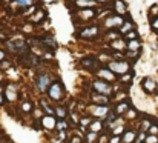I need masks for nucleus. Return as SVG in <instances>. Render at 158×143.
Segmentation results:
<instances>
[{
    "instance_id": "nucleus-1",
    "label": "nucleus",
    "mask_w": 158,
    "mask_h": 143,
    "mask_svg": "<svg viewBox=\"0 0 158 143\" xmlns=\"http://www.w3.org/2000/svg\"><path fill=\"white\" fill-rule=\"evenodd\" d=\"M92 88L97 91V94H101V96H109V94L112 92V88L109 86L107 83H105V82H94V85H92Z\"/></svg>"
},
{
    "instance_id": "nucleus-2",
    "label": "nucleus",
    "mask_w": 158,
    "mask_h": 143,
    "mask_svg": "<svg viewBox=\"0 0 158 143\" xmlns=\"http://www.w3.org/2000/svg\"><path fill=\"white\" fill-rule=\"evenodd\" d=\"M48 92L54 100H58V99H61V96H63V86L60 83H54L52 86L48 89Z\"/></svg>"
},
{
    "instance_id": "nucleus-3",
    "label": "nucleus",
    "mask_w": 158,
    "mask_h": 143,
    "mask_svg": "<svg viewBox=\"0 0 158 143\" xmlns=\"http://www.w3.org/2000/svg\"><path fill=\"white\" fill-rule=\"evenodd\" d=\"M42 125H43V128H46V129H52V128H55V119H54V115H46V117H43L42 119Z\"/></svg>"
},
{
    "instance_id": "nucleus-4",
    "label": "nucleus",
    "mask_w": 158,
    "mask_h": 143,
    "mask_svg": "<svg viewBox=\"0 0 158 143\" xmlns=\"http://www.w3.org/2000/svg\"><path fill=\"white\" fill-rule=\"evenodd\" d=\"M37 86L40 91H46L48 86H49V77L48 75H40L37 79Z\"/></svg>"
},
{
    "instance_id": "nucleus-5",
    "label": "nucleus",
    "mask_w": 158,
    "mask_h": 143,
    "mask_svg": "<svg viewBox=\"0 0 158 143\" xmlns=\"http://www.w3.org/2000/svg\"><path fill=\"white\" fill-rule=\"evenodd\" d=\"M109 68L112 71H117V73H126V71L129 69V66L126 63H118V62H114V63L109 65Z\"/></svg>"
},
{
    "instance_id": "nucleus-6",
    "label": "nucleus",
    "mask_w": 158,
    "mask_h": 143,
    "mask_svg": "<svg viewBox=\"0 0 158 143\" xmlns=\"http://www.w3.org/2000/svg\"><path fill=\"white\" fill-rule=\"evenodd\" d=\"M97 33H98L97 26H89V28L83 29L82 33H80V37H91V35H95Z\"/></svg>"
},
{
    "instance_id": "nucleus-7",
    "label": "nucleus",
    "mask_w": 158,
    "mask_h": 143,
    "mask_svg": "<svg viewBox=\"0 0 158 143\" xmlns=\"http://www.w3.org/2000/svg\"><path fill=\"white\" fill-rule=\"evenodd\" d=\"M143 88L146 89L147 92H152L153 89L157 88V85H155V82H153L152 79H144L143 80Z\"/></svg>"
},
{
    "instance_id": "nucleus-8",
    "label": "nucleus",
    "mask_w": 158,
    "mask_h": 143,
    "mask_svg": "<svg viewBox=\"0 0 158 143\" xmlns=\"http://www.w3.org/2000/svg\"><path fill=\"white\" fill-rule=\"evenodd\" d=\"M92 100L95 102V103L101 105V106H105L107 102H109V99H107L106 96H101V94H94V96H92Z\"/></svg>"
},
{
    "instance_id": "nucleus-9",
    "label": "nucleus",
    "mask_w": 158,
    "mask_h": 143,
    "mask_svg": "<svg viewBox=\"0 0 158 143\" xmlns=\"http://www.w3.org/2000/svg\"><path fill=\"white\" fill-rule=\"evenodd\" d=\"M98 77H101V79H105V80H114V74H112V71H107V69H100L98 71Z\"/></svg>"
},
{
    "instance_id": "nucleus-10",
    "label": "nucleus",
    "mask_w": 158,
    "mask_h": 143,
    "mask_svg": "<svg viewBox=\"0 0 158 143\" xmlns=\"http://www.w3.org/2000/svg\"><path fill=\"white\" fill-rule=\"evenodd\" d=\"M75 5L77 6H80V8H91V6H94L95 5V2L94 0H75Z\"/></svg>"
},
{
    "instance_id": "nucleus-11",
    "label": "nucleus",
    "mask_w": 158,
    "mask_h": 143,
    "mask_svg": "<svg viewBox=\"0 0 158 143\" xmlns=\"http://www.w3.org/2000/svg\"><path fill=\"white\" fill-rule=\"evenodd\" d=\"M92 113H94L95 117H105V115L107 114V108L106 106H98V108H95L92 111Z\"/></svg>"
},
{
    "instance_id": "nucleus-12",
    "label": "nucleus",
    "mask_w": 158,
    "mask_h": 143,
    "mask_svg": "<svg viewBox=\"0 0 158 143\" xmlns=\"http://www.w3.org/2000/svg\"><path fill=\"white\" fill-rule=\"evenodd\" d=\"M135 138H137V134L132 132V131H128V132L123 136V142H124V143H132Z\"/></svg>"
},
{
    "instance_id": "nucleus-13",
    "label": "nucleus",
    "mask_w": 158,
    "mask_h": 143,
    "mask_svg": "<svg viewBox=\"0 0 158 143\" xmlns=\"http://www.w3.org/2000/svg\"><path fill=\"white\" fill-rule=\"evenodd\" d=\"M89 129H91V132H98L101 131V122L100 120H97V122H91V125H89Z\"/></svg>"
},
{
    "instance_id": "nucleus-14",
    "label": "nucleus",
    "mask_w": 158,
    "mask_h": 143,
    "mask_svg": "<svg viewBox=\"0 0 158 143\" xmlns=\"http://www.w3.org/2000/svg\"><path fill=\"white\" fill-rule=\"evenodd\" d=\"M54 114H55V115H57L58 119H65L68 113H66V109L63 108V106H58V108H57L55 111H54Z\"/></svg>"
},
{
    "instance_id": "nucleus-15",
    "label": "nucleus",
    "mask_w": 158,
    "mask_h": 143,
    "mask_svg": "<svg viewBox=\"0 0 158 143\" xmlns=\"http://www.w3.org/2000/svg\"><path fill=\"white\" fill-rule=\"evenodd\" d=\"M121 22H123L121 17H115V19H112V20H106V25L111 28V26H114V25H120Z\"/></svg>"
},
{
    "instance_id": "nucleus-16",
    "label": "nucleus",
    "mask_w": 158,
    "mask_h": 143,
    "mask_svg": "<svg viewBox=\"0 0 158 143\" xmlns=\"http://www.w3.org/2000/svg\"><path fill=\"white\" fill-rule=\"evenodd\" d=\"M43 45H45V46L48 45V46H51V48H55V46H57V43L54 42L52 37H45V39H43Z\"/></svg>"
},
{
    "instance_id": "nucleus-17",
    "label": "nucleus",
    "mask_w": 158,
    "mask_h": 143,
    "mask_svg": "<svg viewBox=\"0 0 158 143\" xmlns=\"http://www.w3.org/2000/svg\"><path fill=\"white\" fill-rule=\"evenodd\" d=\"M126 109H128V103H124V102H123V103H120V105L115 108V114H123Z\"/></svg>"
},
{
    "instance_id": "nucleus-18",
    "label": "nucleus",
    "mask_w": 158,
    "mask_h": 143,
    "mask_svg": "<svg viewBox=\"0 0 158 143\" xmlns=\"http://www.w3.org/2000/svg\"><path fill=\"white\" fill-rule=\"evenodd\" d=\"M86 140H88V143L97 142V134H95V132H89L88 136H86Z\"/></svg>"
},
{
    "instance_id": "nucleus-19",
    "label": "nucleus",
    "mask_w": 158,
    "mask_h": 143,
    "mask_svg": "<svg viewBox=\"0 0 158 143\" xmlns=\"http://www.w3.org/2000/svg\"><path fill=\"white\" fill-rule=\"evenodd\" d=\"M128 46H129V49H134V51H137V49H138V46H140V43L137 42V40H130Z\"/></svg>"
},
{
    "instance_id": "nucleus-20",
    "label": "nucleus",
    "mask_w": 158,
    "mask_h": 143,
    "mask_svg": "<svg viewBox=\"0 0 158 143\" xmlns=\"http://www.w3.org/2000/svg\"><path fill=\"white\" fill-rule=\"evenodd\" d=\"M144 143H158V136H147Z\"/></svg>"
},
{
    "instance_id": "nucleus-21",
    "label": "nucleus",
    "mask_w": 158,
    "mask_h": 143,
    "mask_svg": "<svg viewBox=\"0 0 158 143\" xmlns=\"http://www.w3.org/2000/svg\"><path fill=\"white\" fill-rule=\"evenodd\" d=\"M55 128L58 129V131H63V129H66V128H68V125H66V122H63V120H60V122H57Z\"/></svg>"
},
{
    "instance_id": "nucleus-22",
    "label": "nucleus",
    "mask_w": 158,
    "mask_h": 143,
    "mask_svg": "<svg viewBox=\"0 0 158 143\" xmlns=\"http://www.w3.org/2000/svg\"><path fill=\"white\" fill-rule=\"evenodd\" d=\"M112 46H114V48H120V49H121V48H124L126 45L121 42V40H114V42H112Z\"/></svg>"
},
{
    "instance_id": "nucleus-23",
    "label": "nucleus",
    "mask_w": 158,
    "mask_h": 143,
    "mask_svg": "<svg viewBox=\"0 0 158 143\" xmlns=\"http://www.w3.org/2000/svg\"><path fill=\"white\" fill-rule=\"evenodd\" d=\"M115 9L118 11V12H124L126 8H124V5H123L121 2H117V3H115Z\"/></svg>"
},
{
    "instance_id": "nucleus-24",
    "label": "nucleus",
    "mask_w": 158,
    "mask_h": 143,
    "mask_svg": "<svg viewBox=\"0 0 158 143\" xmlns=\"http://www.w3.org/2000/svg\"><path fill=\"white\" fill-rule=\"evenodd\" d=\"M149 132H151V136H158V126H155V125H151Z\"/></svg>"
},
{
    "instance_id": "nucleus-25",
    "label": "nucleus",
    "mask_w": 158,
    "mask_h": 143,
    "mask_svg": "<svg viewBox=\"0 0 158 143\" xmlns=\"http://www.w3.org/2000/svg\"><path fill=\"white\" fill-rule=\"evenodd\" d=\"M17 2H19L20 6H29L32 3V0H17Z\"/></svg>"
},
{
    "instance_id": "nucleus-26",
    "label": "nucleus",
    "mask_w": 158,
    "mask_h": 143,
    "mask_svg": "<svg viewBox=\"0 0 158 143\" xmlns=\"http://www.w3.org/2000/svg\"><path fill=\"white\" fill-rule=\"evenodd\" d=\"M82 65H83V66H92V65H94V60H91V59H83V60H82Z\"/></svg>"
},
{
    "instance_id": "nucleus-27",
    "label": "nucleus",
    "mask_w": 158,
    "mask_h": 143,
    "mask_svg": "<svg viewBox=\"0 0 158 143\" xmlns=\"http://www.w3.org/2000/svg\"><path fill=\"white\" fill-rule=\"evenodd\" d=\"M130 29H132V25H130L129 22H128V23H124L123 28H121V31H123V33H129Z\"/></svg>"
},
{
    "instance_id": "nucleus-28",
    "label": "nucleus",
    "mask_w": 158,
    "mask_h": 143,
    "mask_svg": "<svg viewBox=\"0 0 158 143\" xmlns=\"http://www.w3.org/2000/svg\"><path fill=\"white\" fill-rule=\"evenodd\" d=\"M143 131H149V128H151V122L149 120H143Z\"/></svg>"
},
{
    "instance_id": "nucleus-29",
    "label": "nucleus",
    "mask_w": 158,
    "mask_h": 143,
    "mask_svg": "<svg viewBox=\"0 0 158 143\" xmlns=\"http://www.w3.org/2000/svg\"><path fill=\"white\" fill-rule=\"evenodd\" d=\"M123 131H124L123 126H115V128H114V136H118V134H121Z\"/></svg>"
},
{
    "instance_id": "nucleus-30",
    "label": "nucleus",
    "mask_w": 158,
    "mask_h": 143,
    "mask_svg": "<svg viewBox=\"0 0 158 143\" xmlns=\"http://www.w3.org/2000/svg\"><path fill=\"white\" fill-rule=\"evenodd\" d=\"M42 19H43V12H42V11L37 12V14H35V17H32V20H34V22H40Z\"/></svg>"
},
{
    "instance_id": "nucleus-31",
    "label": "nucleus",
    "mask_w": 158,
    "mask_h": 143,
    "mask_svg": "<svg viewBox=\"0 0 158 143\" xmlns=\"http://www.w3.org/2000/svg\"><path fill=\"white\" fill-rule=\"evenodd\" d=\"M22 109H23V111H31V103H28V102H25V103L22 105Z\"/></svg>"
},
{
    "instance_id": "nucleus-32",
    "label": "nucleus",
    "mask_w": 158,
    "mask_h": 143,
    "mask_svg": "<svg viewBox=\"0 0 158 143\" xmlns=\"http://www.w3.org/2000/svg\"><path fill=\"white\" fill-rule=\"evenodd\" d=\"M82 16H84V19H89V17L94 16V12L92 11H84V12H82Z\"/></svg>"
},
{
    "instance_id": "nucleus-33",
    "label": "nucleus",
    "mask_w": 158,
    "mask_h": 143,
    "mask_svg": "<svg viewBox=\"0 0 158 143\" xmlns=\"http://www.w3.org/2000/svg\"><path fill=\"white\" fill-rule=\"evenodd\" d=\"M152 28H153V31H157V33H158V17L152 22Z\"/></svg>"
},
{
    "instance_id": "nucleus-34",
    "label": "nucleus",
    "mask_w": 158,
    "mask_h": 143,
    "mask_svg": "<svg viewBox=\"0 0 158 143\" xmlns=\"http://www.w3.org/2000/svg\"><path fill=\"white\" fill-rule=\"evenodd\" d=\"M137 37V33H135V31H129L128 33V39H135Z\"/></svg>"
},
{
    "instance_id": "nucleus-35",
    "label": "nucleus",
    "mask_w": 158,
    "mask_h": 143,
    "mask_svg": "<svg viewBox=\"0 0 158 143\" xmlns=\"http://www.w3.org/2000/svg\"><path fill=\"white\" fill-rule=\"evenodd\" d=\"M80 123H82V128H83L84 125H91V120H89V119H82V122H80Z\"/></svg>"
},
{
    "instance_id": "nucleus-36",
    "label": "nucleus",
    "mask_w": 158,
    "mask_h": 143,
    "mask_svg": "<svg viewBox=\"0 0 158 143\" xmlns=\"http://www.w3.org/2000/svg\"><path fill=\"white\" fill-rule=\"evenodd\" d=\"M111 143H120V137L118 136H114L111 138Z\"/></svg>"
},
{
    "instance_id": "nucleus-37",
    "label": "nucleus",
    "mask_w": 158,
    "mask_h": 143,
    "mask_svg": "<svg viewBox=\"0 0 158 143\" xmlns=\"http://www.w3.org/2000/svg\"><path fill=\"white\" fill-rule=\"evenodd\" d=\"M137 140H138V142H144V140H146V136H144V134L141 132V134L138 136V138H137Z\"/></svg>"
},
{
    "instance_id": "nucleus-38",
    "label": "nucleus",
    "mask_w": 158,
    "mask_h": 143,
    "mask_svg": "<svg viewBox=\"0 0 158 143\" xmlns=\"http://www.w3.org/2000/svg\"><path fill=\"white\" fill-rule=\"evenodd\" d=\"M130 79H132V77H130L129 74H124V75H123V79H121V80H123V82H129Z\"/></svg>"
},
{
    "instance_id": "nucleus-39",
    "label": "nucleus",
    "mask_w": 158,
    "mask_h": 143,
    "mask_svg": "<svg viewBox=\"0 0 158 143\" xmlns=\"http://www.w3.org/2000/svg\"><path fill=\"white\" fill-rule=\"evenodd\" d=\"M135 114H137V113L132 109V111H129V113H128V117H135Z\"/></svg>"
},
{
    "instance_id": "nucleus-40",
    "label": "nucleus",
    "mask_w": 158,
    "mask_h": 143,
    "mask_svg": "<svg viewBox=\"0 0 158 143\" xmlns=\"http://www.w3.org/2000/svg\"><path fill=\"white\" fill-rule=\"evenodd\" d=\"M72 143H80V138L78 137H74V138H72Z\"/></svg>"
},
{
    "instance_id": "nucleus-41",
    "label": "nucleus",
    "mask_w": 158,
    "mask_h": 143,
    "mask_svg": "<svg viewBox=\"0 0 158 143\" xmlns=\"http://www.w3.org/2000/svg\"><path fill=\"white\" fill-rule=\"evenodd\" d=\"M60 137H61V140H65V132L60 131Z\"/></svg>"
},
{
    "instance_id": "nucleus-42",
    "label": "nucleus",
    "mask_w": 158,
    "mask_h": 143,
    "mask_svg": "<svg viewBox=\"0 0 158 143\" xmlns=\"http://www.w3.org/2000/svg\"><path fill=\"white\" fill-rule=\"evenodd\" d=\"M100 143H106V137H101V140H100Z\"/></svg>"
},
{
    "instance_id": "nucleus-43",
    "label": "nucleus",
    "mask_w": 158,
    "mask_h": 143,
    "mask_svg": "<svg viewBox=\"0 0 158 143\" xmlns=\"http://www.w3.org/2000/svg\"><path fill=\"white\" fill-rule=\"evenodd\" d=\"M3 103V97H2V94H0V105Z\"/></svg>"
},
{
    "instance_id": "nucleus-44",
    "label": "nucleus",
    "mask_w": 158,
    "mask_h": 143,
    "mask_svg": "<svg viewBox=\"0 0 158 143\" xmlns=\"http://www.w3.org/2000/svg\"><path fill=\"white\" fill-rule=\"evenodd\" d=\"M2 59H3V52L0 51V60H2Z\"/></svg>"
},
{
    "instance_id": "nucleus-45",
    "label": "nucleus",
    "mask_w": 158,
    "mask_h": 143,
    "mask_svg": "<svg viewBox=\"0 0 158 143\" xmlns=\"http://www.w3.org/2000/svg\"><path fill=\"white\" fill-rule=\"evenodd\" d=\"M0 94H2V86H0Z\"/></svg>"
},
{
    "instance_id": "nucleus-46",
    "label": "nucleus",
    "mask_w": 158,
    "mask_h": 143,
    "mask_svg": "<svg viewBox=\"0 0 158 143\" xmlns=\"http://www.w3.org/2000/svg\"><path fill=\"white\" fill-rule=\"evenodd\" d=\"M138 143H144V142H138Z\"/></svg>"
},
{
    "instance_id": "nucleus-47",
    "label": "nucleus",
    "mask_w": 158,
    "mask_h": 143,
    "mask_svg": "<svg viewBox=\"0 0 158 143\" xmlns=\"http://www.w3.org/2000/svg\"><path fill=\"white\" fill-rule=\"evenodd\" d=\"M100 2H101V0H100Z\"/></svg>"
}]
</instances>
